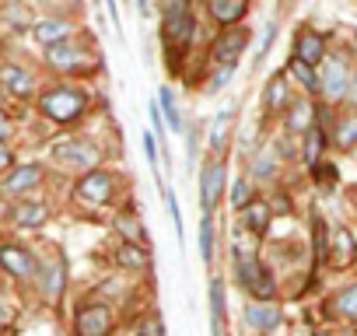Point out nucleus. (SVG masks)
Segmentation results:
<instances>
[{
  "label": "nucleus",
  "mask_w": 357,
  "mask_h": 336,
  "mask_svg": "<svg viewBox=\"0 0 357 336\" xmlns=\"http://www.w3.org/2000/svg\"><path fill=\"white\" fill-rule=\"evenodd\" d=\"M36 280H39L43 301H60V294L67 287V263H63V256H50L43 266H36Z\"/></svg>",
  "instance_id": "nucleus-7"
},
{
  "label": "nucleus",
  "mask_w": 357,
  "mask_h": 336,
  "mask_svg": "<svg viewBox=\"0 0 357 336\" xmlns=\"http://www.w3.org/2000/svg\"><path fill=\"white\" fill-rule=\"evenodd\" d=\"M39 109H43V116L53 119V123H74V119L84 116L88 95L77 91V88H53V91H46V95L39 98Z\"/></svg>",
  "instance_id": "nucleus-1"
},
{
  "label": "nucleus",
  "mask_w": 357,
  "mask_h": 336,
  "mask_svg": "<svg viewBox=\"0 0 357 336\" xmlns=\"http://www.w3.org/2000/svg\"><path fill=\"white\" fill-rule=\"evenodd\" d=\"M46 60H50V67H56V70H81V67L91 63L88 53H84L77 43H70V39L50 46V49H46Z\"/></svg>",
  "instance_id": "nucleus-12"
},
{
  "label": "nucleus",
  "mask_w": 357,
  "mask_h": 336,
  "mask_svg": "<svg viewBox=\"0 0 357 336\" xmlns=\"http://www.w3.org/2000/svg\"><path fill=\"white\" fill-rule=\"evenodd\" d=\"M0 266H4L15 280H32L36 277V256L22 245H0Z\"/></svg>",
  "instance_id": "nucleus-10"
},
{
  "label": "nucleus",
  "mask_w": 357,
  "mask_h": 336,
  "mask_svg": "<svg viewBox=\"0 0 357 336\" xmlns=\"http://www.w3.org/2000/svg\"><path fill=\"white\" fill-rule=\"evenodd\" d=\"M242 319H245V326L256 329V333H273L284 315H280V308H277L273 301H249L245 312H242Z\"/></svg>",
  "instance_id": "nucleus-13"
},
{
  "label": "nucleus",
  "mask_w": 357,
  "mask_h": 336,
  "mask_svg": "<svg viewBox=\"0 0 357 336\" xmlns=\"http://www.w3.org/2000/svg\"><path fill=\"white\" fill-rule=\"evenodd\" d=\"M242 224L249 228V231H266V224H270V204H263V200H249L245 207H242Z\"/></svg>",
  "instance_id": "nucleus-21"
},
{
  "label": "nucleus",
  "mask_w": 357,
  "mask_h": 336,
  "mask_svg": "<svg viewBox=\"0 0 357 336\" xmlns=\"http://www.w3.org/2000/svg\"><path fill=\"white\" fill-rule=\"evenodd\" d=\"M112 190H116L112 172H102V168H95V172L81 176V183L74 186V197H77L81 204H88V207H102V204L112 200Z\"/></svg>",
  "instance_id": "nucleus-5"
},
{
  "label": "nucleus",
  "mask_w": 357,
  "mask_h": 336,
  "mask_svg": "<svg viewBox=\"0 0 357 336\" xmlns=\"http://www.w3.org/2000/svg\"><path fill=\"white\" fill-rule=\"evenodd\" d=\"M144 147H147V158H151V165L158 161V144H154V133H147L144 137Z\"/></svg>",
  "instance_id": "nucleus-41"
},
{
  "label": "nucleus",
  "mask_w": 357,
  "mask_h": 336,
  "mask_svg": "<svg viewBox=\"0 0 357 336\" xmlns=\"http://www.w3.org/2000/svg\"><path fill=\"white\" fill-rule=\"evenodd\" d=\"M116 228H119V235H123L130 245H140V242H144L140 217H133V214H119V217H116Z\"/></svg>",
  "instance_id": "nucleus-29"
},
{
  "label": "nucleus",
  "mask_w": 357,
  "mask_h": 336,
  "mask_svg": "<svg viewBox=\"0 0 357 336\" xmlns=\"http://www.w3.org/2000/svg\"><path fill=\"white\" fill-rule=\"evenodd\" d=\"M200 256H204V263L214 259V221L211 217H204V224H200Z\"/></svg>",
  "instance_id": "nucleus-33"
},
{
  "label": "nucleus",
  "mask_w": 357,
  "mask_h": 336,
  "mask_svg": "<svg viewBox=\"0 0 357 336\" xmlns=\"http://www.w3.org/2000/svg\"><path fill=\"white\" fill-rule=\"evenodd\" d=\"M333 305H336V312H340L343 319H350V322H357V284H350L347 291H340Z\"/></svg>",
  "instance_id": "nucleus-30"
},
{
  "label": "nucleus",
  "mask_w": 357,
  "mask_h": 336,
  "mask_svg": "<svg viewBox=\"0 0 357 336\" xmlns=\"http://www.w3.org/2000/svg\"><path fill=\"white\" fill-rule=\"evenodd\" d=\"M77 336H109L112 333V312L109 305H84L77 308Z\"/></svg>",
  "instance_id": "nucleus-8"
},
{
  "label": "nucleus",
  "mask_w": 357,
  "mask_h": 336,
  "mask_svg": "<svg viewBox=\"0 0 357 336\" xmlns=\"http://www.w3.org/2000/svg\"><path fill=\"white\" fill-rule=\"evenodd\" d=\"M221 190H225V165L221 161H207L204 165V176H200V204H204V214L211 217L218 200H221Z\"/></svg>",
  "instance_id": "nucleus-9"
},
{
  "label": "nucleus",
  "mask_w": 357,
  "mask_h": 336,
  "mask_svg": "<svg viewBox=\"0 0 357 336\" xmlns=\"http://www.w3.org/2000/svg\"><path fill=\"white\" fill-rule=\"evenodd\" d=\"M322 56H326V43H322V36H319V32H312V29H301V32H298V39H294V60H301V63L315 67Z\"/></svg>",
  "instance_id": "nucleus-14"
},
{
  "label": "nucleus",
  "mask_w": 357,
  "mask_h": 336,
  "mask_svg": "<svg viewBox=\"0 0 357 336\" xmlns=\"http://www.w3.org/2000/svg\"><path fill=\"white\" fill-rule=\"evenodd\" d=\"M315 336H329V333H315Z\"/></svg>",
  "instance_id": "nucleus-48"
},
{
  "label": "nucleus",
  "mask_w": 357,
  "mask_h": 336,
  "mask_svg": "<svg viewBox=\"0 0 357 336\" xmlns=\"http://www.w3.org/2000/svg\"><path fill=\"white\" fill-rule=\"evenodd\" d=\"M11 221H15V228H43V224L50 221V204L25 200V204H18V207H15Z\"/></svg>",
  "instance_id": "nucleus-16"
},
{
  "label": "nucleus",
  "mask_w": 357,
  "mask_h": 336,
  "mask_svg": "<svg viewBox=\"0 0 357 336\" xmlns=\"http://www.w3.org/2000/svg\"><path fill=\"white\" fill-rule=\"evenodd\" d=\"M211 333L214 336L225 333V284H221V277L211 280Z\"/></svg>",
  "instance_id": "nucleus-22"
},
{
  "label": "nucleus",
  "mask_w": 357,
  "mask_h": 336,
  "mask_svg": "<svg viewBox=\"0 0 357 336\" xmlns=\"http://www.w3.org/2000/svg\"><path fill=\"white\" fill-rule=\"evenodd\" d=\"M105 8H109V15H112V25L119 29V11H116V0H105Z\"/></svg>",
  "instance_id": "nucleus-44"
},
{
  "label": "nucleus",
  "mask_w": 357,
  "mask_h": 336,
  "mask_svg": "<svg viewBox=\"0 0 357 336\" xmlns=\"http://www.w3.org/2000/svg\"><path fill=\"white\" fill-rule=\"evenodd\" d=\"M273 39H277V25H266V32H263V39H259V56H256V60H266Z\"/></svg>",
  "instance_id": "nucleus-38"
},
{
  "label": "nucleus",
  "mask_w": 357,
  "mask_h": 336,
  "mask_svg": "<svg viewBox=\"0 0 357 336\" xmlns=\"http://www.w3.org/2000/svg\"><path fill=\"white\" fill-rule=\"evenodd\" d=\"M231 70H235V67H221V70L214 74V81H211V91H218V88H225V84L231 81Z\"/></svg>",
  "instance_id": "nucleus-39"
},
{
  "label": "nucleus",
  "mask_w": 357,
  "mask_h": 336,
  "mask_svg": "<svg viewBox=\"0 0 357 336\" xmlns=\"http://www.w3.org/2000/svg\"><path fill=\"white\" fill-rule=\"evenodd\" d=\"M158 112H165V119H168L172 130H183V119H178V109H175V98H172L168 88L158 91Z\"/></svg>",
  "instance_id": "nucleus-31"
},
{
  "label": "nucleus",
  "mask_w": 357,
  "mask_h": 336,
  "mask_svg": "<svg viewBox=\"0 0 357 336\" xmlns=\"http://www.w3.org/2000/svg\"><path fill=\"white\" fill-rule=\"evenodd\" d=\"M8 322H11V308L0 301V326H8Z\"/></svg>",
  "instance_id": "nucleus-45"
},
{
  "label": "nucleus",
  "mask_w": 357,
  "mask_h": 336,
  "mask_svg": "<svg viewBox=\"0 0 357 336\" xmlns=\"http://www.w3.org/2000/svg\"><path fill=\"white\" fill-rule=\"evenodd\" d=\"M350 91H354V98H357V74L350 77Z\"/></svg>",
  "instance_id": "nucleus-47"
},
{
  "label": "nucleus",
  "mask_w": 357,
  "mask_h": 336,
  "mask_svg": "<svg viewBox=\"0 0 357 336\" xmlns=\"http://www.w3.org/2000/svg\"><path fill=\"white\" fill-rule=\"evenodd\" d=\"M137 8H140V11L147 15V11H151V0H137Z\"/></svg>",
  "instance_id": "nucleus-46"
},
{
  "label": "nucleus",
  "mask_w": 357,
  "mask_h": 336,
  "mask_svg": "<svg viewBox=\"0 0 357 336\" xmlns=\"http://www.w3.org/2000/svg\"><path fill=\"white\" fill-rule=\"evenodd\" d=\"M147 112H151V123H154V130L161 133V130H165V119H161V112H158V105H151Z\"/></svg>",
  "instance_id": "nucleus-42"
},
{
  "label": "nucleus",
  "mask_w": 357,
  "mask_h": 336,
  "mask_svg": "<svg viewBox=\"0 0 357 336\" xmlns=\"http://www.w3.org/2000/svg\"><path fill=\"white\" fill-rule=\"evenodd\" d=\"M350 63L347 56H329L326 67H322V77H319V91L329 98V102H340L347 91H350Z\"/></svg>",
  "instance_id": "nucleus-6"
},
{
  "label": "nucleus",
  "mask_w": 357,
  "mask_h": 336,
  "mask_svg": "<svg viewBox=\"0 0 357 336\" xmlns=\"http://www.w3.org/2000/svg\"><path fill=\"white\" fill-rule=\"evenodd\" d=\"M245 43H249V32H245V29H228V32L218 36L211 56H214L221 67H235L238 56H242V49H245Z\"/></svg>",
  "instance_id": "nucleus-11"
},
{
  "label": "nucleus",
  "mask_w": 357,
  "mask_h": 336,
  "mask_svg": "<svg viewBox=\"0 0 357 336\" xmlns=\"http://www.w3.org/2000/svg\"><path fill=\"white\" fill-rule=\"evenodd\" d=\"M231 123H235V109H228V112H221V116H218V123H214V130H211V147H214V151H225Z\"/></svg>",
  "instance_id": "nucleus-28"
},
{
  "label": "nucleus",
  "mask_w": 357,
  "mask_h": 336,
  "mask_svg": "<svg viewBox=\"0 0 357 336\" xmlns=\"http://www.w3.org/2000/svg\"><path fill=\"white\" fill-rule=\"evenodd\" d=\"M0 81L8 84L11 95H22V98L32 95V77H29L22 67H11V63H8V67H0Z\"/></svg>",
  "instance_id": "nucleus-24"
},
{
  "label": "nucleus",
  "mask_w": 357,
  "mask_h": 336,
  "mask_svg": "<svg viewBox=\"0 0 357 336\" xmlns=\"http://www.w3.org/2000/svg\"><path fill=\"white\" fill-rule=\"evenodd\" d=\"M53 161L63 168V172H95L98 161H102V147L91 140H63L53 144Z\"/></svg>",
  "instance_id": "nucleus-3"
},
{
  "label": "nucleus",
  "mask_w": 357,
  "mask_h": 336,
  "mask_svg": "<svg viewBox=\"0 0 357 336\" xmlns=\"http://www.w3.org/2000/svg\"><path fill=\"white\" fill-rule=\"evenodd\" d=\"M322 147H326V133H322V126H312L308 133H305V165H319V154H322Z\"/></svg>",
  "instance_id": "nucleus-27"
},
{
  "label": "nucleus",
  "mask_w": 357,
  "mask_h": 336,
  "mask_svg": "<svg viewBox=\"0 0 357 336\" xmlns=\"http://www.w3.org/2000/svg\"><path fill=\"white\" fill-rule=\"evenodd\" d=\"M211 4V15H214V22L218 25H235V22H242V15H245V0H207Z\"/></svg>",
  "instance_id": "nucleus-19"
},
{
  "label": "nucleus",
  "mask_w": 357,
  "mask_h": 336,
  "mask_svg": "<svg viewBox=\"0 0 357 336\" xmlns=\"http://www.w3.org/2000/svg\"><path fill=\"white\" fill-rule=\"evenodd\" d=\"M193 36H197V18H193L190 4L186 0H172L165 8V39L175 46H186V43H193Z\"/></svg>",
  "instance_id": "nucleus-4"
},
{
  "label": "nucleus",
  "mask_w": 357,
  "mask_h": 336,
  "mask_svg": "<svg viewBox=\"0 0 357 336\" xmlns=\"http://www.w3.org/2000/svg\"><path fill=\"white\" fill-rule=\"evenodd\" d=\"M263 105H266V112H280V109L287 105V84H284V77H273V81L266 84Z\"/></svg>",
  "instance_id": "nucleus-25"
},
{
  "label": "nucleus",
  "mask_w": 357,
  "mask_h": 336,
  "mask_svg": "<svg viewBox=\"0 0 357 336\" xmlns=\"http://www.w3.org/2000/svg\"><path fill=\"white\" fill-rule=\"evenodd\" d=\"M137 336H165L161 319H158V315H144V319L137 322Z\"/></svg>",
  "instance_id": "nucleus-36"
},
{
  "label": "nucleus",
  "mask_w": 357,
  "mask_h": 336,
  "mask_svg": "<svg viewBox=\"0 0 357 336\" xmlns=\"http://www.w3.org/2000/svg\"><path fill=\"white\" fill-rule=\"evenodd\" d=\"M11 168H15V158H11L8 144H0V176H4V172H11Z\"/></svg>",
  "instance_id": "nucleus-40"
},
{
  "label": "nucleus",
  "mask_w": 357,
  "mask_h": 336,
  "mask_svg": "<svg viewBox=\"0 0 357 336\" xmlns=\"http://www.w3.org/2000/svg\"><path fill=\"white\" fill-rule=\"evenodd\" d=\"M165 204H168V211H172V224H175V235L183 238V214H178V204H175V193H172V190H165Z\"/></svg>",
  "instance_id": "nucleus-37"
},
{
  "label": "nucleus",
  "mask_w": 357,
  "mask_h": 336,
  "mask_svg": "<svg viewBox=\"0 0 357 336\" xmlns=\"http://www.w3.org/2000/svg\"><path fill=\"white\" fill-rule=\"evenodd\" d=\"M354 43H357V29H354Z\"/></svg>",
  "instance_id": "nucleus-49"
},
{
  "label": "nucleus",
  "mask_w": 357,
  "mask_h": 336,
  "mask_svg": "<svg viewBox=\"0 0 357 336\" xmlns=\"http://www.w3.org/2000/svg\"><path fill=\"white\" fill-rule=\"evenodd\" d=\"M8 133H11V119H8L4 112H0V144L8 140Z\"/></svg>",
  "instance_id": "nucleus-43"
},
{
  "label": "nucleus",
  "mask_w": 357,
  "mask_h": 336,
  "mask_svg": "<svg viewBox=\"0 0 357 336\" xmlns=\"http://www.w3.org/2000/svg\"><path fill=\"white\" fill-rule=\"evenodd\" d=\"M32 36H36V43H43V46L50 49V46H56V43H63V39L70 36V25H67L63 18H46V22H39V25L32 29Z\"/></svg>",
  "instance_id": "nucleus-17"
},
{
  "label": "nucleus",
  "mask_w": 357,
  "mask_h": 336,
  "mask_svg": "<svg viewBox=\"0 0 357 336\" xmlns=\"http://www.w3.org/2000/svg\"><path fill=\"white\" fill-rule=\"evenodd\" d=\"M273 172H277L273 154H259V158L252 161V176H256V179H273Z\"/></svg>",
  "instance_id": "nucleus-34"
},
{
  "label": "nucleus",
  "mask_w": 357,
  "mask_h": 336,
  "mask_svg": "<svg viewBox=\"0 0 357 336\" xmlns=\"http://www.w3.org/2000/svg\"><path fill=\"white\" fill-rule=\"evenodd\" d=\"M287 74H291V77H294V81H298L305 91H319V74H315L308 63H301V60H291V63H287Z\"/></svg>",
  "instance_id": "nucleus-26"
},
{
  "label": "nucleus",
  "mask_w": 357,
  "mask_h": 336,
  "mask_svg": "<svg viewBox=\"0 0 357 336\" xmlns=\"http://www.w3.org/2000/svg\"><path fill=\"white\" fill-rule=\"evenodd\" d=\"M333 140H336L343 151H354V147H357V109H350V112H343V116L336 119Z\"/></svg>",
  "instance_id": "nucleus-20"
},
{
  "label": "nucleus",
  "mask_w": 357,
  "mask_h": 336,
  "mask_svg": "<svg viewBox=\"0 0 357 336\" xmlns=\"http://www.w3.org/2000/svg\"><path fill=\"white\" fill-rule=\"evenodd\" d=\"M329 252H333V263H336V266H350V263L357 259V238H354L347 228H336Z\"/></svg>",
  "instance_id": "nucleus-18"
},
{
  "label": "nucleus",
  "mask_w": 357,
  "mask_h": 336,
  "mask_svg": "<svg viewBox=\"0 0 357 336\" xmlns=\"http://www.w3.org/2000/svg\"><path fill=\"white\" fill-rule=\"evenodd\" d=\"M315 126V109L308 102H294L291 112H287V130L291 133H308Z\"/></svg>",
  "instance_id": "nucleus-23"
},
{
  "label": "nucleus",
  "mask_w": 357,
  "mask_h": 336,
  "mask_svg": "<svg viewBox=\"0 0 357 336\" xmlns=\"http://www.w3.org/2000/svg\"><path fill=\"white\" fill-rule=\"evenodd\" d=\"M249 197H252L249 179H235V186H231V207H235V211H242V207L249 204Z\"/></svg>",
  "instance_id": "nucleus-35"
},
{
  "label": "nucleus",
  "mask_w": 357,
  "mask_h": 336,
  "mask_svg": "<svg viewBox=\"0 0 357 336\" xmlns=\"http://www.w3.org/2000/svg\"><path fill=\"white\" fill-rule=\"evenodd\" d=\"M119 263L126 266V270H144L147 266V252H144V245H123L119 249Z\"/></svg>",
  "instance_id": "nucleus-32"
},
{
  "label": "nucleus",
  "mask_w": 357,
  "mask_h": 336,
  "mask_svg": "<svg viewBox=\"0 0 357 336\" xmlns=\"http://www.w3.org/2000/svg\"><path fill=\"white\" fill-rule=\"evenodd\" d=\"M235 273H238V284H242L256 301H273V294H277L273 277L259 266V259H256L252 252H245V249H238V245H235Z\"/></svg>",
  "instance_id": "nucleus-2"
},
{
  "label": "nucleus",
  "mask_w": 357,
  "mask_h": 336,
  "mask_svg": "<svg viewBox=\"0 0 357 336\" xmlns=\"http://www.w3.org/2000/svg\"><path fill=\"white\" fill-rule=\"evenodd\" d=\"M43 165H22V168H15V172L8 176V183H4V190L8 193H29V190H36L39 183H43Z\"/></svg>",
  "instance_id": "nucleus-15"
}]
</instances>
